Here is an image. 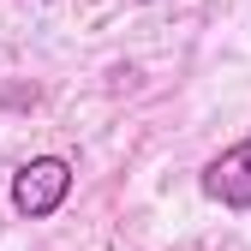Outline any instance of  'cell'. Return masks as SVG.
<instances>
[{
  "mask_svg": "<svg viewBox=\"0 0 251 251\" xmlns=\"http://www.w3.org/2000/svg\"><path fill=\"white\" fill-rule=\"evenodd\" d=\"M66 198H72V162L66 155H36V162H24L12 174V209L30 215V222L54 215Z\"/></svg>",
  "mask_w": 251,
  "mask_h": 251,
  "instance_id": "obj_1",
  "label": "cell"
},
{
  "mask_svg": "<svg viewBox=\"0 0 251 251\" xmlns=\"http://www.w3.org/2000/svg\"><path fill=\"white\" fill-rule=\"evenodd\" d=\"M203 198H215L222 209H251V138L227 144L203 168Z\"/></svg>",
  "mask_w": 251,
  "mask_h": 251,
  "instance_id": "obj_2",
  "label": "cell"
}]
</instances>
